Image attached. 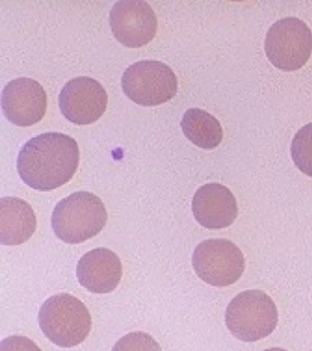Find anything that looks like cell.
<instances>
[{
  "instance_id": "1",
  "label": "cell",
  "mask_w": 312,
  "mask_h": 351,
  "mask_svg": "<svg viewBox=\"0 0 312 351\" xmlns=\"http://www.w3.org/2000/svg\"><path fill=\"white\" fill-rule=\"evenodd\" d=\"M77 142L67 134L50 132L29 139L19 153V175L31 188L50 191L72 180L78 169Z\"/></svg>"
},
{
  "instance_id": "2",
  "label": "cell",
  "mask_w": 312,
  "mask_h": 351,
  "mask_svg": "<svg viewBox=\"0 0 312 351\" xmlns=\"http://www.w3.org/2000/svg\"><path fill=\"white\" fill-rule=\"evenodd\" d=\"M108 222V213L100 197L77 191L54 208L51 227L57 237L70 244L84 243L97 235Z\"/></svg>"
},
{
  "instance_id": "3",
  "label": "cell",
  "mask_w": 312,
  "mask_h": 351,
  "mask_svg": "<svg viewBox=\"0 0 312 351\" xmlns=\"http://www.w3.org/2000/svg\"><path fill=\"white\" fill-rule=\"evenodd\" d=\"M39 324L45 336L61 348L81 344L88 337L92 317L86 304L69 293L51 296L39 312Z\"/></svg>"
},
{
  "instance_id": "4",
  "label": "cell",
  "mask_w": 312,
  "mask_h": 351,
  "mask_svg": "<svg viewBox=\"0 0 312 351\" xmlns=\"http://www.w3.org/2000/svg\"><path fill=\"white\" fill-rule=\"evenodd\" d=\"M278 322L272 298L259 290H246L230 302L226 312L227 328L243 342H256L269 336Z\"/></svg>"
},
{
  "instance_id": "5",
  "label": "cell",
  "mask_w": 312,
  "mask_h": 351,
  "mask_svg": "<svg viewBox=\"0 0 312 351\" xmlns=\"http://www.w3.org/2000/svg\"><path fill=\"white\" fill-rule=\"evenodd\" d=\"M265 51L268 60L279 70H300L311 55V29L295 16L279 19L268 29Z\"/></svg>"
},
{
  "instance_id": "6",
  "label": "cell",
  "mask_w": 312,
  "mask_h": 351,
  "mask_svg": "<svg viewBox=\"0 0 312 351\" xmlns=\"http://www.w3.org/2000/svg\"><path fill=\"white\" fill-rule=\"evenodd\" d=\"M125 95L141 106H157L176 95L178 82L173 71L158 60H141L123 73Z\"/></svg>"
},
{
  "instance_id": "7",
  "label": "cell",
  "mask_w": 312,
  "mask_h": 351,
  "mask_svg": "<svg viewBox=\"0 0 312 351\" xmlns=\"http://www.w3.org/2000/svg\"><path fill=\"white\" fill-rule=\"evenodd\" d=\"M191 261L197 276L213 287L235 284L245 271L242 251L226 239L202 241L194 250Z\"/></svg>"
},
{
  "instance_id": "8",
  "label": "cell",
  "mask_w": 312,
  "mask_h": 351,
  "mask_svg": "<svg viewBox=\"0 0 312 351\" xmlns=\"http://www.w3.org/2000/svg\"><path fill=\"white\" fill-rule=\"evenodd\" d=\"M109 24L119 43L128 48H139L154 38L158 19L143 0H120L111 8Z\"/></svg>"
},
{
  "instance_id": "9",
  "label": "cell",
  "mask_w": 312,
  "mask_h": 351,
  "mask_svg": "<svg viewBox=\"0 0 312 351\" xmlns=\"http://www.w3.org/2000/svg\"><path fill=\"white\" fill-rule=\"evenodd\" d=\"M108 95L97 80L81 76L70 80L59 95L62 114L78 125H89L106 112Z\"/></svg>"
},
{
  "instance_id": "10",
  "label": "cell",
  "mask_w": 312,
  "mask_h": 351,
  "mask_svg": "<svg viewBox=\"0 0 312 351\" xmlns=\"http://www.w3.org/2000/svg\"><path fill=\"white\" fill-rule=\"evenodd\" d=\"M1 106L10 122L18 126L34 125L45 117L47 95L34 79H15L5 86Z\"/></svg>"
},
{
  "instance_id": "11",
  "label": "cell",
  "mask_w": 312,
  "mask_h": 351,
  "mask_svg": "<svg viewBox=\"0 0 312 351\" xmlns=\"http://www.w3.org/2000/svg\"><path fill=\"white\" fill-rule=\"evenodd\" d=\"M191 208L194 218L207 229H224L237 218V199L227 186L219 183L202 186L194 194Z\"/></svg>"
},
{
  "instance_id": "12",
  "label": "cell",
  "mask_w": 312,
  "mask_h": 351,
  "mask_svg": "<svg viewBox=\"0 0 312 351\" xmlns=\"http://www.w3.org/2000/svg\"><path fill=\"white\" fill-rule=\"evenodd\" d=\"M76 274L82 287L89 292L110 293L121 281V261L111 250L94 249L79 260Z\"/></svg>"
},
{
  "instance_id": "13",
  "label": "cell",
  "mask_w": 312,
  "mask_h": 351,
  "mask_svg": "<svg viewBox=\"0 0 312 351\" xmlns=\"http://www.w3.org/2000/svg\"><path fill=\"white\" fill-rule=\"evenodd\" d=\"M37 219L32 206L19 197L0 199V243L20 245L36 230Z\"/></svg>"
},
{
  "instance_id": "14",
  "label": "cell",
  "mask_w": 312,
  "mask_h": 351,
  "mask_svg": "<svg viewBox=\"0 0 312 351\" xmlns=\"http://www.w3.org/2000/svg\"><path fill=\"white\" fill-rule=\"evenodd\" d=\"M180 125L185 136L204 149L217 147L223 139V128L220 122L204 110L188 109L183 114Z\"/></svg>"
},
{
  "instance_id": "15",
  "label": "cell",
  "mask_w": 312,
  "mask_h": 351,
  "mask_svg": "<svg viewBox=\"0 0 312 351\" xmlns=\"http://www.w3.org/2000/svg\"><path fill=\"white\" fill-rule=\"evenodd\" d=\"M290 150L296 167L312 178V123L304 125L297 132Z\"/></svg>"
},
{
  "instance_id": "16",
  "label": "cell",
  "mask_w": 312,
  "mask_h": 351,
  "mask_svg": "<svg viewBox=\"0 0 312 351\" xmlns=\"http://www.w3.org/2000/svg\"><path fill=\"white\" fill-rule=\"evenodd\" d=\"M112 351H161V348L149 334L138 331L121 337Z\"/></svg>"
},
{
  "instance_id": "17",
  "label": "cell",
  "mask_w": 312,
  "mask_h": 351,
  "mask_svg": "<svg viewBox=\"0 0 312 351\" xmlns=\"http://www.w3.org/2000/svg\"><path fill=\"white\" fill-rule=\"evenodd\" d=\"M0 351H43L35 342L23 336H10L2 340Z\"/></svg>"
},
{
  "instance_id": "18",
  "label": "cell",
  "mask_w": 312,
  "mask_h": 351,
  "mask_svg": "<svg viewBox=\"0 0 312 351\" xmlns=\"http://www.w3.org/2000/svg\"><path fill=\"white\" fill-rule=\"evenodd\" d=\"M263 351H287L286 350H283V348H268V350H263Z\"/></svg>"
}]
</instances>
